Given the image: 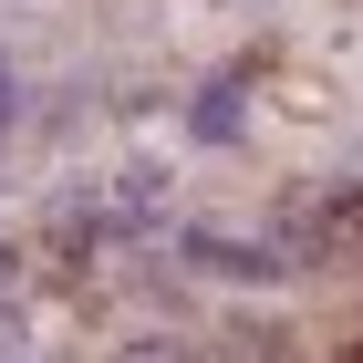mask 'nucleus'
<instances>
[{"label": "nucleus", "instance_id": "1", "mask_svg": "<svg viewBox=\"0 0 363 363\" xmlns=\"http://www.w3.org/2000/svg\"><path fill=\"white\" fill-rule=\"evenodd\" d=\"M104 208H114V228H156V218H167V177H156V167H125Z\"/></svg>", "mask_w": 363, "mask_h": 363}, {"label": "nucleus", "instance_id": "2", "mask_svg": "<svg viewBox=\"0 0 363 363\" xmlns=\"http://www.w3.org/2000/svg\"><path fill=\"white\" fill-rule=\"evenodd\" d=\"M197 135H208V145H228V135H239V73H218V84L197 94Z\"/></svg>", "mask_w": 363, "mask_h": 363}, {"label": "nucleus", "instance_id": "3", "mask_svg": "<svg viewBox=\"0 0 363 363\" xmlns=\"http://www.w3.org/2000/svg\"><path fill=\"white\" fill-rule=\"evenodd\" d=\"M114 363H208V353L177 342V333H135V342H114Z\"/></svg>", "mask_w": 363, "mask_h": 363}, {"label": "nucleus", "instance_id": "4", "mask_svg": "<svg viewBox=\"0 0 363 363\" xmlns=\"http://www.w3.org/2000/svg\"><path fill=\"white\" fill-rule=\"evenodd\" d=\"M0 363H21V301H0Z\"/></svg>", "mask_w": 363, "mask_h": 363}, {"label": "nucleus", "instance_id": "5", "mask_svg": "<svg viewBox=\"0 0 363 363\" xmlns=\"http://www.w3.org/2000/svg\"><path fill=\"white\" fill-rule=\"evenodd\" d=\"M11 280H21V239H0V301H11Z\"/></svg>", "mask_w": 363, "mask_h": 363}, {"label": "nucleus", "instance_id": "6", "mask_svg": "<svg viewBox=\"0 0 363 363\" xmlns=\"http://www.w3.org/2000/svg\"><path fill=\"white\" fill-rule=\"evenodd\" d=\"M0 125H11V62H0Z\"/></svg>", "mask_w": 363, "mask_h": 363}, {"label": "nucleus", "instance_id": "7", "mask_svg": "<svg viewBox=\"0 0 363 363\" xmlns=\"http://www.w3.org/2000/svg\"><path fill=\"white\" fill-rule=\"evenodd\" d=\"M21 363H31V353H21Z\"/></svg>", "mask_w": 363, "mask_h": 363}]
</instances>
